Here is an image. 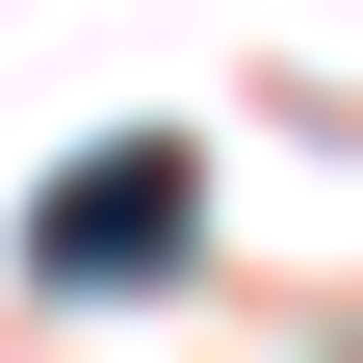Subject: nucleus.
<instances>
[{"mask_svg": "<svg viewBox=\"0 0 363 363\" xmlns=\"http://www.w3.org/2000/svg\"><path fill=\"white\" fill-rule=\"evenodd\" d=\"M182 234H208V156H182V130H130V156H78L52 208H26L52 286H130V259H182Z\"/></svg>", "mask_w": 363, "mask_h": 363, "instance_id": "nucleus-1", "label": "nucleus"}]
</instances>
